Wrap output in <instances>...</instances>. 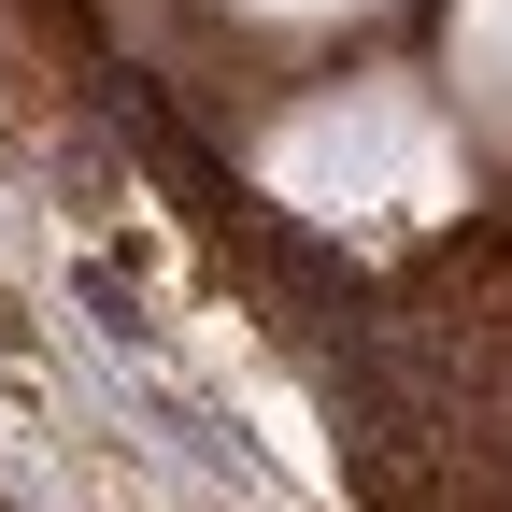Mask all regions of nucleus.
<instances>
[{"label": "nucleus", "instance_id": "f257e3e1", "mask_svg": "<svg viewBox=\"0 0 512 512\" xmlns=\"http://www.w3.org/2000/svg\"><path fill=\"white\" fill-rule=\"evenodd\" d=\"M470 72L512 100V0H470Z\"/></svg>", "mask_w": 512, "mask_h": 512}]
</instances>
